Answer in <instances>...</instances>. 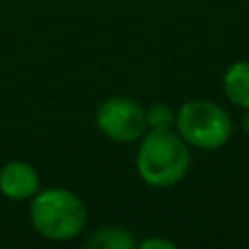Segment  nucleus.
<instances>
[{
	"mask_svg": "<svg viewBox=\"0 0 249 249\" xmlns=\"http://www.w3.org/2000/svg\"><path fill=\"white\" fill-rule=\"evenodd\" d=\"M241 129H243V133H245V136H249V109H245V114H243Z\"/></svg>",
	"mask_w": 249,
	"mask_h": 249,
	"instance_id": "9d476101",
	"label": "nucleus"
},
{
	"mask_svg": "<svg viewBox=\"0 0 249 249\" xmlns=\"http://www.w3.org/2000/svg\"><path fill=\"white\" fill-rule=\"evenodd\" d=\"M29 219L42 238L66 243L86 230L88 208L83 199L68 188H39L29 201Z\"/></svg>",
	"mask_w": 249,
	"mask_h": 249,
	"instance_id": "f03ea898",
	"label": "nucleus"
},
{
	"mask_svg": "<svg viewBox=\"0 0 249 249\" xmlns=\"http://www.w3.org/2000/svg\"><path fill=\"white\" fill-rule=\"evenodd\" d=\"M146 112V131H168L175 129L177 112L168 103H151Z\"/></svg>",
	"mask_w": 249,
	"mask_h": 249,
	"instance_id": "6e6552de",
	"label": "nucleus"
},
{
	"mask_svg": "<svg viewBox=\"0 0 249 249\" xmlns=\"http://www.w3.org/2000/svg\"><path fill=\"white\" fill-rule=\"evenodd\" d=\"M175 131L186 140V144L199 151H216L225 146L232 138L234 123L228 109L208 99L186 101L177 109Z\"/></svg>",
	"mask_w": 249,
	"mask_h": 249,
	"instance_id": "7ed1b4c3",
	"label": "nucleus"
},
{
	"mask_svg": "<svg viewBox=\"0 0 249 249\" xmlns=\"http://www.w3.org/2000/svg\"><path fill=\"white\" fill-rule=\"evenodd\" d=\"M138 247L140 249H175L177 245L168 238H162V236H151V238H144V241H138Z\"/></svg>",
	"mask_w": 249,
	"mask_h": 249,
	"instance_id": "1a4fd4ad",
	"label": "nucleus"
},
{
	"mask_svg": "<svg viewBox=\"0 0 249 249\" xmlns=\"http://www.w3.org/2000/svg\"><path fill=\"white\" fill-rule=\"evenodd\" d=\"M39 190V173L24 160H11L0 166V195L9 201H31Z\"/></svg>",
	"mask_w": 249,
	"mask_h": 249,
	"instance_id": "39448f33",
	"label": "nucleus"
},
{
	"mask_svg": "<svg viewBox=\"0 0 249 249\" xmlns=\"http://www.w3.org/2000/svg\"><path fill=\"white\" fill-rule=\"evenodd\" d=\"M136 151V171L151 188H173L190 171V146L175 131H146Z\"/></svg>",
	"mask_w": 249,
	"mask_h": 249,
	"instance_id": "f257e3e1",
	"label": "nucleus"
},
{
	"mask_svg": "<svg viewBox=\"0 0 249 249\" xmlns=\"http://www.w3.org/2000/svg\"><path fill=\"white\" fill-rule=\"evenodd\" d=\"M94 124L112 142H138L146 133L144 105L131 96H109L96 107Z\"/></svg>",
	"mask_w": 249,
	"mask_h": 249,
	"instance_id": "20e7f679",
	"label": "nucleus"
},
{
	"mask_svg": "<svg viewBox=\"0 0 249 249\" xmlns=\"http://www.w3.org/2000/svg\"><path fill=\"white\" fill-rule=\"evenodd\" d=\"M223 92L232 105L249 109V59H238L223 74Z\"/></svg>",
	"mask_w": 249,
	"mask_h": 249,
	"instance_id": "423d86ee",
	"label": "nucleus"
},
{
	"mask_svg": "<svg viewBox=\"0 0 249 249\" xmlns=\"http://www.w3.org/2000/svg\"><path fill=\"white\" fill-rule=\"evenodd\" d=\"M88 249H136L138 241L131 230L121 228V225H107L99 228L90 238L86 241Z\"/></svg>",
	"mask_w": 249,
	"mask_h": 249,
	"instance_id": "0eeeda50",
	"label": "nucleus"
}]
</instances>
